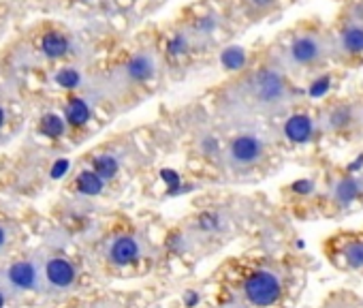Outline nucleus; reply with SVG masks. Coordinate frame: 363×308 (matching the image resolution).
<instances>
[{"label":"nucleus","mask_w":363,"mask_h":308,"mask_svg":"<svg viewBox=\"0 0 363 308\" xmlns=\"http://www.w3.org/2000/svg\"><path fill=\"white\" fill-rule=\"evenodd\" d=\"M333 62V41L329 26H303L291 35L282 52V71L312 73Z\"/></svg>","instance_id":"nucleus-1"},{"label":"nucleus","mask_w":363,"mask_h":308,"mask_svg":"<svg viewBox=\"0 0 363 308\" xmlns=\"http://www.w3.org/2000/svg\"><path fill=\"white\" fill-rule=\"evenodd\" d=\"M238 86L242 90V97L246 99V105L263 114L284 109L295 94L286 79V73L280 67H263L250 73Z\"/></svg>","instance_id":"nucleus-2"},{"label":"nucleus","mask_w":363,"mask_h":308,"mask_svg":"<svg viewBox=\"0 0 363 308\" xmlns=\"http://www.w3.org/2000/svg\"><path fill=\"white\" fill-rule=\"evenodd\" d=\"M333 41V62L357 67L363 62V0H346L340 7L333 26H329Z\"/></svg>","instance_id":"nucleus-3"},{"label":"nucleus","mask_w":363,"mask_h":308,"mask_svg":"<svg viewBox=\"0 0 363 308\" xmlns=\"http://www.w3.org/2000/svg\"><path fill=\"white\" fill-rule=\"evenodd\" d=\"M314 120L318 133L333 139H350L363 131V101L331 99L320 107Z\"/></svg>","instance_id":"nucleus-4"},{"label":"nucleus","mask_w":363,"mask_h":308,"mask_svg":"<svg viewBox=\"0 0 363 308\" xmlns=\"http://www.w3.org/2000/svg\"><path fill=\"white\" fill-rule=\"evenodd\" d=\"M265 152H267L265 139L259 133L246 131V133L235 135L229 141L227 152H225V161L231 170L242 172V170H250V167L259 165L265 157Z\"/></svg>","instance_id":"nucleus-5"},{"label":"nucleus","mask_w":363,"mask_h":308,"mask_svg":"<svg viewBox=\"0 0 363 308\" xmlns=\"http://www.w3.org/2000/svg\"><path fill=\"white\" fill-rule=\"evenodd\" d=\"M244 295L257 308L274 306L282 295V276L276 270H257L244 282Z\"/></svg>","instance_id":"nucleus-6"},{"label":"nucleus","mask_w":363,"mask_h":308,"mask_svg":"<svg viewBox=\"0 0 363 308\" xmlns=\"http://www.w3.org/2000/svg\"><path fill=\"white\" fill-rule=\"evenodd\" d=\"M5 285L13 291H33L39 289L43 285V272L39 270V265L35 261H20L13 263L11 268H7L5 272Z\"/></svg>","instance_id":"nucleus-7"},{"label":"nucleus","mask_w":363,"mask_h":308,"mask_svg":"<svg viewBox=\"0 0 363 308\" xmlns=\"http://www.w3.org/2000/svg\"><path fill=\"white\" fill-rule=\"evenodd\" d=\"M335 261L346 270H363V233H348L335 242Z\"/></svg>","instance_id":"nucleus-8"},{"label":"nucleus","mask_w":363,"mask_h":308,"mask_svg":"<svg viewBox=\"0 0 363 308\" xmlns=\"http://www.w3.org/2000/svg\"><path fill=\"white\" fill-rule=\"evenodd\" d=\"M43 280L50 289H69L75 282V265L67 259L54 257L45 263Z\"/></svg>","instance_id":"nucleus-9"},{"label":"nucleus","mask_w":363,"mask_h":308,"mask_svg":"<svg viewBox=\"0 0 363 308\" xmlns=\"http://www.w3.org/2000/svg\"><path fill=\"white\" fill-rule=\"evenodd\" d=\"M143 255L141 242L133 236H120L111 242L107 257L113 265H128L133 261H137Z\"/></svg>","instance_id":"nucleus-10"},{"label":"nucleus","mask_w":363,"mask_h":308,"mask_svg":"<svg viewBox=\"0 0 363 308\" xmlns=\"http://www.w3.org/2000/svg\"><path fill=\"white\" fill-rule=\"evenodd\" d=\"M282 131H284L286 139L293 141V143H306V141H310L318 133L316 120L310 118L308 114H295V116H291L284 122Z\"/></svg>","instance_id":"nucleus-11"},{"label":"nucleus","mask_w":363,"mask_h":308,"mask_svg":"<svg viewBox=\"0 0 363 308\" xmlns=\"http://www.w3.org/2000/svg\"><path fill=\"white\" fill-rule=\"evenodd\" d=\"M126 73H128V77L135 79V82H145V79H150V77L154 75V62H152L150 56L139 54V56H135V58L126 65Z\"/></svg>","instance_id":"nucleus-12"},{"label":"nucleus","mask_w":363,"mask_h":308,"mask_svg":"<svg viewBox=\"0 0 363 308\" xmlns=\"http://www.w3.org/2000/svg\"><path fill=\"white\" fill-rule=\"evenodd\" d=\"M41 50L48 58H62L69 52V39L60 33H50L41 41Z\"/></svg>","instance_id":"nucleus-13"},{"label":"nucleus","mask_w":363,"mask_h":308,"mask_svg":"<svg viewBox=\"0 0 363 308\" xmlns=\"http://www.w3.org/2000/svg\"><path fill=\"white\" fill-rule=\"evenodd\" d=\"M67 120H69L73 126L86 124V122L90 120V107H88V103L82 101V99L69 101V105H67Z\"/></svg>","instance_id":"nucleus-14"},{"label":"nucleus","mask_w":363,"mask_h":308,"mask_svg":"<svg viewBox=\"0 0 363 308\" xmlns=\"http://www.w3.org/2000/svg\"><path fill=\"white\" fill-rule=\"evenodd\" d=\"M120 170V163L113 154H101L94 159V174H99L103 180H111Z\"/></svg>","instance_id":"nucleus-15"},{"label":"nucleus","mask_w":363,"mask_h":308,"mask_svg":"<svg viewBox=\"0 0 363 308\" xmlns=\"http://www.w3.org/2000/svg\"><path fill=\"white\" fill-rule=\"evenodd\" d=\"M103 178L99 176V174H94V172H84V174H79V178H77V189H79V193H84V195H99L101 191H103Z\"/></svg>","instance_id":"nucleus-16"},{"label":"nucleus","mask_w":363,"mask_h":308,"mask_svg":"<svg viewBox=\"0 0 363 308\" xmlns=\"http://www.w3.org/2000/svg\"><path fill=\"white\" fill-rule=\"evenodd\" d=\"M220 62H223L225 69L238 71V69H242V67L246 65V54H244V50H240V48H229V50L223 52Z\"/></svg>","instance_id":"nucleus-17"},{"label":"nucleus","mask_w":363,"mask_h":308,"mask_svg":"<svg viewBox=\"0 0 363 308\" xmlns=\"http://www.w3.org/2000/svg\"><path fill=\"white\" fill-rule=\"evenodd\" d=\"M41 133L48 137H60L65 133V120L56 114H48L41 120Z\"/></svg>","instance_id":"nucleus-18"},{"label":"nucleus","mask_w":363,"mask_h":308,"mask_svg":"<svg viewBox=\"0 0 363 308\" xmlns=\"http://www.w3.org/2000/svg\"><path fill=\"white\" fill-rule=\"evenodd\" d=\"M79 82H82V75H79L75 69H71V67L60 69V71L56 73V84L62 86V88H77Z\"/></svg>","instance_id":"nucleus-19"},{"label":"nucleus","mask_w":363,"mask_h":308,"mask_svg":"<svg viewBox=\"0 0 363 308\" xmlns=\"http://www.w3.org/2000/svg\"><path fill=\"white\" fill-rule=\"evenodd\" d=\"M186 50H189V41H186V37H184V35H175V37H173V41L169 43V54H171V56L184 54Z\"/></svg>","instance_id":"nucleus-20"},{"label":"nucleus","mask_w":363,"mask_h":308,"mask_svg":"<svg viewBox=\"0 0 363 308\" xmlns=\"http://www.w3.org/2000/svg\"><path fill=\"white\" fill-rule=\"evenodd\" d=\"M160 178L169 185V189H177V187H179V178H177V174L171 172V170H162V172H160Z\"/></svg>","instance_id":"nucleus-21"},{"label":"nucleus","mask_w":363,"mask_h":308,"mask_svg":"<svg viewBox=\"0 0 363 308\" xmlns=\"http://www.w3.org/2000/svg\"><path fill=\"white\" fill-rule=\"evenodd\" d=\"M71 167V163L67 159H60L54 167H52V178H62L67 174V170Z\"/></svg>","instance_id":"nucleus-22"},{"label":"nucleus","mask_w":363,"mask_h":308,"mask_svg":"<svg viewBox=\"0 0 363 308\" xmlns=\"http://www.w3.org/2000/svg\"><path fill=\"white\" fill-rule=\"evenodd\" d=\"M278 3V0H250V5L255 7V9H269V7H274Z\"/></svg>","instance_id":"nucleus-23"},{"label":"nucleus","mask_w":363,"mask_h":308,"mask_svg":"<svg viewBox=\"0 0 363 308\" xmlns=\"http://www.w3.org/2000/svg\"><path fill=\"white\" fill-rule=\"evenodd\" d=\"M9 242V229L5 225H0V251H3Z\"/></svg>","instance_id":"nucleus-24"},{"label":"nucleus","mask_w":363,"mask_h":308,"mask_svg":"<svg viewBox=\"0 0 363 308\" xmlns=\"http://www.w3.org/2000/svg\"><path fill=\"white\" fill-rule=\"evenodd\" d=\"M3 124H5V109L0 107V126H3Z\"/></svg>","instance_id":"nucleus-25"},{"label":"nucleus","mask_w":363,"mask_h":308,"mask_svg":"<svg viewBox=\"0 0 363 308\" xmlns=\"http://www.w3.org/2000/svg\"><path fill=\"white\" fill-rule=\"evenodd\" d=\"M5 299H7V297H5V293H0V308L5 306Z\"/></svg>","instance_id":"nucleus-26"}]
</instances>
